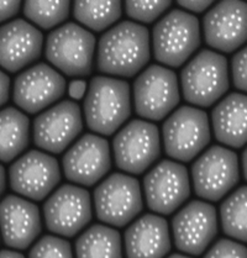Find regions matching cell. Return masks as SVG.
Instances as JSON below:
<instances>
[{"instance_id":"cell-28","label":"cell","mask_w":247,"mask_h":258,"mask_svg":"<svg viewBox=\"0 0 247 258\" xmlns=\"http://www.w3.org/2000/svg\"><path fill=\"white\" fill-rule=\"evenodd\" d=\"M29 258H74L71 243L56 235H46L31 247Z\"/></svg>"},{"instance_id":"cell-21","label":"cell","mask_w":247,"mask_h":258,"mask_svg":"<svg viewBox=\"0 0 247 258\" xmlns=\"http://www.w3.org/2000/svg\"><path fill=\"white\" fill-rule=\"evenodd\" d=\"M128 258H166L172 248L168 222L157 214H145L131 222L124 234Z\"/></svg>"},{"instance_id":"cell-36","label":"cell","mask_w":247,"mask_h":258,"mask_svg":"<svg viewBox=\"0 0 247 258\" xmlns=\"http://www.w3.org/2000/svg\"><path fill=\"white\" fill-rule=\"evenodd\" d=\"M0 258H25L20 252L13 251V249H2L0 251Z\"/></svg>"},{"instance_id":"cell-15","label":"cell","mask_w":247,"mask_h":258,"mask_svg":"<svg viewBox=\"0 0 247 258\" xmlns=\"http://www.w3.org/2000/svg\"><path fill=\"white\" fill-rule=\"evenodd\" d=\"M83 130L82 110L76 101L62 100L46 109L32 125L34 144L49 153H62Z\"/></svg>"},{"instance_id":"cell-7","label":"cell","mask_w":247,"mask_h":258,"mask_svg":"<svg viewBox=\"0 0 247 258\" xmlns=\"http://www.w3.org/2000/svg\"><path fill=\"white\" fill-rule=\"evenodd\" d=\"M162 139L167 155L178 162H191L210 144L208 114L194 106H180L166 119Z\"/></svg>"},{"instance_id":"cell-11","label":"cell","mask_w":247,"mask_h":258,"mask_svg":"<svg viewBox=\"0 0 247 258\" xmlns=\"http://www.w3.org/2000/svg\"><path fill=\"white\" fill-rule=\"evenodd\" d=\"M115 164L129 174H142L161 156V135L150 121L131 120L112 140Z\"/></svg>"},{"instance_id":"cell-10","label":"cell","mask_w":247,"mask_h":258,"mask_svg":"<svg viewBox=\"0 0 247 258\" xmlns=\"http://www.w3.org/2000/svg\"><path fill=\"white\" fill-rule=\"evenodd\" d=\"M42 213L48 231L63 238L74 237L92 221V197L83 186L63 184L47 198Z\"/></svg>"},{"instance_id":"cell-8","label":"cell","mask_w":247,"mask_h":258,"mask_svg":"<svg viewBox=\"0 0 247 258\" xmlns=\"http://www.w3.org/2000/svg\"><path fill=\"white\" fill-rule=\"evenodd\" d=\"M134 106L139 116L161 121L171 115L180 100L175 73L160 64H151L134 82Z\"/></svg>"},{"instance_id":"cell-17","label":"cell","mask_w":247,"mask_h":258,"mask_svg":"<svg viewBox=\"0 0 247 258\" xmlns=\"http://www.w3.org/2000/svg\"><path fill=\"white\" fill-rule=\"evenodd\" d=\"M65 92V77L51 66L37 63L16 77L13 99L23 111L37 114L58 101Z\"/></svg>"},{"instance_id":"cell-26","label":"cell","mask_w":247,"mask_h":258,"mask_svg":"<svg viewBox=\"0 0 247 258\" xmlns=\"http://www.w3.org/2000/svg\"><path fill=\"white\" fill-rule=\"evenodd\" d=\"M74 19L92 31L109 30L122 15L120 2H74L72 7Z\"/></svg>"},{"instance_id":"cell-38","label":"cell","mask_w":247,"mask_h":258,"mask_svg":"<svg viewBox=\"0 0 247 258\" xmlns=\"http://www.w3.org/2000/svg\"><path fill=\"white\" fill-rule=\"evenodd\" d=\"M241 164H242L243 178H245L246 182H247V147L245 148V151L242 152V157H241Z\"/></svg>"},{"instance_id":"cell-37","label":"cell","mask_w":247,"mask_h":258,"mask_svg":"<svg viewBox=\"0 0 247 258\" xmlns=\"http://www.w3.org/2000/svg\"><path fill=\"white\" fill-rule=\"evenodd\" d=\"M5 189H7V173H5L4 167L0 164V198L4 194Z\"/></svg>"},{"instance_id":"cell-24","label":"cell","mask_w":247,"mask_h":258,"mask_svg":"<svg viewBox=\"0 0 247 258\" xmlns=\"http://www.w3.org/2000/svg\"><path fill=\"white\" fill-rule=\"evenodd\" d=\"M30 144V120L18 109L0 110V161L18 160Z\"/></svg>"},{"instance_id":"cell-27","label":"cell","mask_w":247,"mask_h":258,"mask_svg":"<svg viewBox=\"0 0 247 258\" xmlns=\"http://www.w3.org/2000/svg\"><path fill=\"white\" fill-rule=\"evenodd\" d=\"M24 15L34 26L49 30L61 26L70 16V2H26L23 7Z\"/></svg>"},{"instance_id":"cell-30","label":"cell","mask_w":247,"mask_h":258,"mask_svg":"<svg viewBox=\"0 0 247 258\" xmlns=\"http://www.w3.org/2000/svg\"><path fill=\"white\" fill-rule=\"evenodd\" d=\"M203 258H247V247L237 241L220 238L208 249Z\"/></svg>"},{"instance_id":"cell-19","label":"cell","mask_w":247,"mask_h":258,"mask_svg":"<svg viewBox=\"0 0 247 258\" xmlns=\"http://www.w3.org/2000/svg\"><path fill=\"white\" fill-rule=\"evenodd\" d=\"M42 231L38 207L19 196H7L0 202V235L13 249L29 248Z\"/></svg>"},{"instance_id":"cell-25","label":"cell","mask_w":247,"mask_h":258,"mask_svg":"<svg viewBox=\"0 0 247 258\" xmlns=\"http://www.w3.org/2000/svg\"><path fill=\"white\" fill-rule=\"evenodd\" d=\"M220 224L225 235L247 243V185L232 191L220 205Z\"/></svg>"},{"instance_id":"cell-18","label":"cell","mask_w":247,"mask_h":258,"mask_svg":"<svg viewBox=\"0 0 247 258\" xmlns=\"http://www.w3.org/2000/svg\"><path fill=\"white\" fill-rule=\"evenodd\" d=\"M203 32L208 46L231 53L247 42V3L220 2L203 19Z\"/></svg>"},{"instance_id":"cell-6","label":"cell","mask_w":247,"mask_h":258,"mask_svg":"<svg viewBox=\"0 0 247 258\" xmlns=\"http://www.w3.org/2000/svg\"><path fill=\"white\" fill-rule=\"evenodd\" d=\"M95 215L104 225L124 227L136 220L144 209L140 182L125 173H112L101 180L93 193Z\"/></svg>"},{"instance_id":"cell-12","label":"cell","mask_w":247,"mask_h":258,"mask_svg":"<svg viewBox=\"0 0 247 258\" xmlns=\"http://www.w3.org/2000/svg\"><path fill=\"white\" fill-rule=\"evenodd\" d=\"M219 231L218 213L210 203L192 200L173 216L171 232L178 251L200 256L209 248Z\"/></svg>"},{"instance_id":"cell-4","label":"cell","mask_w":247,"mask_h":258,"mask_svg":"<svg viewBox=\"0 0 247 258\" xmlns=\"http://www.w3.org/2000/svg\"><path fill=\"white\" fill-rule=\"evenodd\" d=\"M229 87L227 59L210 49L198 52L180 72L183 98L196 106H211L226 94Z\"/></svg>"},{"instance_id":"cell-16","label":"cell","mask_w":247,"mask_h":258,"mask_svg":"<svg viewBox=\"0 0 247 258\" xmlns=\"http://www.w3.org/2000/svg\"><path fill=\"white\" fill-rule=\"evenodd\" d=\"M62 168L65 177L76 185H95L111 168L109 142L95 134H86L65 153Z\"/></svg>"},{"instance_id":"cell-32","label":"cell","mask_w":247,"mask_h":258,"mask_svg":"<svg viewBox=\"0 0 247 258\" xmlns=\"http://www.w3.org/2000/svg\"><path fill=\"white\" fill-rule=\"evenodd\" d=\"M20 8V2H0V23L14 18L19 13Z\"/></svg>"},{"instance_id":"cell-22","label":"cell","mask_w":247,"mask_h":258,"mask_svg":"<svg viewBox=\"0 0 247 258\" xmlns=\"http://www.w3.org/2000/svg\"><path fill=\"white\" fill-rule=\"evenodd\" d=\"M215 139L225 146L241 148L247 144V95L231 93L211 111Z\"/></svg>"},{"instance_id":"cell-9","label":"cell","mask_w":247,"mask_h":258,"mask_svg":"<svg viewBox=\"0 0 247 258\" xmlns=\"http://www.w3.org/2000/svg\"><path fill=\"white\" fill-rule=\"evenodd\" d=\"M194 193L207 202H219L240 182V163L232 150L213 146L203 152L192 166Z\"/></svg>"},{"instance_id":"cell-1","label":"cell","mask_w":247,"mask_h":258,"mask_svg":"<svg viewBox=\"0 0 247 258\" xmlns=\"http://www.w3.org/2000/svg\"><path fill=\"white\" fill-rule=\"evenodd\" d=\"M151 58L150 32L144 25L121 21L101 35L97 49L99 72L131 78L144 70Z\"/></svg>"},{"instance_id":"cell-3","label":"cell","mask_w":247,"mask_h":258,"mask_svg":"<svg viewBox=\"0 0 247 258\" xmlns=\"http://www.w3.org/2000/svg\"><path fill=\"white\" fill-rule=\"evenodd\" d=\"M202 42L199 20L180 9H173L156 23L152 49L156 61L168 67L183 66Z\"/></svg>"},{"instance_id":"cell-29","label":"cell","mask_w":247,"mask_h":258,"mask_svg":"<svg viewBox=\"0 0 247 258\" xmlns=\"http://www.w3.org/2000/svg\"><path fill=\"white\" fill-rule=\"evenodd\" d=\"M171 2H126V15L133 20L144 24H152L171 8Z\"/></svg>"},{"instance_id":"cell-20","label":"cell","mask_w":247,"mask_h":258,"mask_svg":"<svg viewBox=\"0 0 247 258\" xmlns=\"http://www.w3.org/2000/svg\"><path fill=\"white\" fill-rule=\"evenodd\" d=\"M43 35L23 19L0 27V67L16 73L37 61L42 54Z\"/></svg>"},{"instance_id":"cell-31","label":"cell","mask_w":247,"mask_h":258,"mask_svg":"<svg viewBox=\"0 0 247 258\" xmlns=\"http://www.w3.org/2000/svg\"><path fill=\"white\" fill-rule=\"evenodd\" d=\"M231 76L234 86L241 92L247 93V45L232 57Z\"/></svg>"},{"instance_id":"cell-34","label":"cell","mask_w":247,"mask_h":258,"mask_svg":"<svg viewBox=\"0 0 247 258\" xmlns=\"http://www.w3.org/2000/svg\"><path fill=\"white\" fill-rule=\"evenodd\" d=\"M87 83L82 79H76L72 81L68 86V94L74 100H81L87 95Z\"/></svg>"},{"instance_id":"cell-33","label":"cell","mask_w":247,"mask_h":258,"mask_svg":"<svg viewBox=\"0 0 247 258\" xmlns=\"http://www.w3.org/2000/svg\"><path fill=\"white\" fill-rule=\"evenodd\" d=\"M178 5L189 14H202L213 7V2H178Z\"/></svg>"},{"instance_id":"cell-14","label":"cell","mask_w":247,"mask_h":258,"mask_svg":"<svg viewBox=\"0 0 247 258\" xmlns=\"http://www.w3.org/2000/svg\"><path fill=\"white\" fill-rule=\"evenodd\" d=\"M59 182L58 161L42 151L24 153L9 168L10 188L25 199L41 202L56 190Z\"/></svg>"},{"instance_id":"cell-23","label":"cell","mask_w":247,"mask_h":258,"mask_svg":"<svg viewBox=\"0 0 247 258\" xmlns=\"http://www.w3.org/2000/svg\"><path fill=\"white\" fill-rule=\"evenodd\" d=\"M120 232L108 225L95 224L84 230L74 245L76 258H122Z\"/></svg>"},{"instance_id":"cell-13","label":"cell","mask_w":247,"mask_h":258,"mask_svg":"<svg viewBox=\"0 0 247 258\" xmlns=\"http://www.w3.org/2000/svg\"><path fill=\"white\" fill-rule=\"evenodd\" d=\"M192 191L188 169L182 163L163 160L144 178V196L148 209L157 215H171L179 210Z\"/></svg>"},{"instance_id":"cell-35","label":"cell","mask_w":247,"mask_h":258,"mask_svg":"<svg viewBox=\"0 0 247 258\" xmlns=\"http://www.w3.org/2000/svg\"><path fill=\"white\" fill-rule=\"evenodd\" d=\"M10 95V78L0 70V108L8 103Z\"/></svg>"},{"instance_id":"cell-2","label":"cell","mask_w":247,"mask_h":258,"mask_svg":"<svg viewBox=\"0 0 247 258\" xmlns=\"http://www.w3.org/2000/svg\"><path fill=\"white\" fill-rule=\"evenodd\" d=\"M83 110L90 130L99 135H112L131 115L130 86L114 77H94L88 87Z\"/></svg>"},{"instance_id":"cell-39","label":"cell","mask_w":247,"mask_h":258,"mask_svg":"<svg viewBox=\"0 0 247 258\" xmlns=\"http://www.w3.org/2000/svg\"><path fill=\"white\" fill-rule=\"evenodd\" d=\"M167 258H193L191 256H187V254H180V253H174V254H171L169 257Z\"/></svg>"},{"instance_id":"cell-5","label":"cell","mask_w":247,"mask_h":258,"mask_svg":"<svg viewBox=\"0 0 247 258\" xmlns=\"http://www.w3.org/2000/svg\"><path fill=\"white\" fill-rule=\"evenodd\" d=\"M97 41L94 35L76 23H67L49 32L45 54L54 68L70 77L92 73Z\"/></svg>"}]
</instances>
